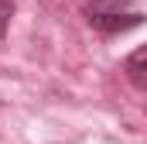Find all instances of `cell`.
I'll return each mask as SVG.
<instances>
[{
  "mask_svg": "<svg viewBox=\"0 0 147 144\" xmlns=\"http://www.w3.org/2000/svg\"><path fill=\"white\" fill-rule=\"evenodd\" d=\"M89 28L103 31V35H123L137 24H144L147 14H130V10H86Z\"/></svg>",
  "mask_w": 147,
  "mask_h": 144,
  "instance_id": "obj_1",
  "label": "cell"
},
{
  "mask_svg": "<svg viewBox=\"0 0 147 144\" xmlns=\"http://www.w3.org/2000/svg\"><path fill=\"white\" fill-rule=\"evenodd\" d=\"M123 75H127V82H130L134 89L147 93V45H140L137 52L127 55V62H123Z\"/></svg>",
  "mask_w": 147,
  "mask_h": 144,
  "instance_id": "obj_2",
  "label": "cell"
},
{
  "mask_svg": "<svg viewBox=\"0 0 147 144\" xmlns=\"http://www.w3.org/2000/svg\"><path fill=\"white\" fill-rule=\"evenodd\" d=\"M10 17H14V3H10V0H0V38L7 35V28H10Z\"/></svg>",
  "mask_w": 147,
  "mask_h": 144,
  "instance_id": "obj_3",
  "label": "cell"
}]
</instances>
